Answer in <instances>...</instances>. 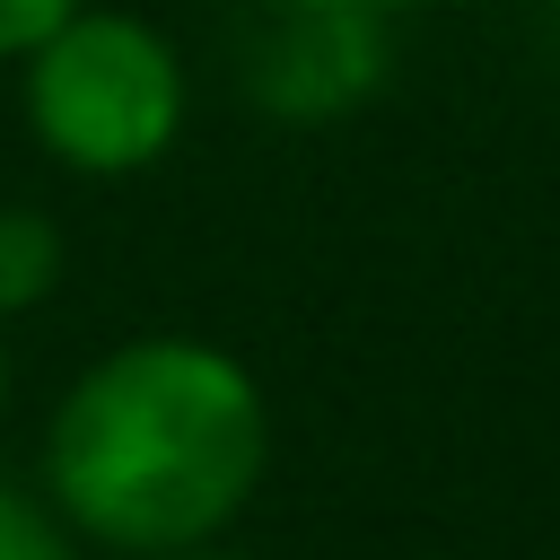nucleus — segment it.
Returning a JSON list of instances; mask_svg holds the SVG:
<instances>
[{
	"instance_id": "obj_1",
	"label": "nucleus",
	"mask_w": 560,
	"mask_h": 560,
	"mask_svg": "<svg viewBox=\"0 0 560 560\" xmlns=\"http://www.w3.org/2000/svg\"><path fill=\"white\" fill-rule=\"evenodd\" d=\"M262 464L271 402L254 368L201 332H131L96 350L44 420V499L114 560L228 542Z\"/></svg>"
},
{
	"instance_id": "obj_2",
	"label": "nucleus",
	"mask_w": 560,
	"mask_h": 560,
	"mask_svg": "<svg viewBox=\"0 0 560 560\" xmlns=\"http://www.w3.org/2000/svg\"><path fill=\"white\" fill-rule=\"evenodd\" d=\"M18 114L35 131V149L61 175L88 184H122L149 175L192 114V79L175 61V44L140 18V9H96L79 0L26 61H18Z\"/></svg>"
},
{
	"instance_id": "obj_3",
	"label": "nucleus",
	"mask_w": 560,
	"mask_h": 560,
	"mask_svg": "<svg viewBox=\"0 0 560 560\" xmlns=\"http://www.w3.org/2000/svg\"><path fill=\"white\" fill-rule=\"evenodd\" d=\"M236 79L271 122H341L385 88V18L350 0H271Z\"/></svg>"
},
{
	"instance_id": "obj_4",
	"label": "nucleus",
	"mask_w": 560,
	"mask_h": 560,
	"mask_svg": "<svg viewBox=\"0 0 560 560\" xmlns=\"http://www.w3.org/2000/svg\"><path fill=\"white\" fill-rule=\"evenodd\" d=\"M61 262H70L61 219L35 210V201H0V324L35 315V306L61 289Z\"/></svg>"
},
{
	"instance_id": "obj_5",
	"label": "nucleus",
	"mask_w": 560,
	"mask_h": 560,
	"mask_svg": "<svg viewBox=\"0 0 560 560\" xmlns=\"http://www.w3.org/2000/svg\"><path fill=\"white\" fill-rule=\"evenodd\" d=\"M0 560H88V542L61 525V508L0 472Z\"/></svg>"
},
{
	"instance_id": "obj_6",
	"label": "nucleus",
	"mask_w": 560,
	"mask_h": 560,
	"mask_svg": "<svg viewBox=\"0 0 560 560\" xmlns=\"http://www.w3.org/2000/svg\"><path fill=\"white\" fill-rule=\"evenodd\" d=\"M70 9H79V0H0V70H18Z\"/></svg>"
},
{
	"instance_id": "obj_7",
	"label": "nucleus",
	"mask_w": 560,
	"mask_h": 560,
	"mask_svg": "<svg viewBox=\"0 0 560 560\" xmlns=\"http://www.w3.org/2000/svg\"><path fill=\"white\" fill-rule=\"evenodd\" d=\"M158 560H254V551H236V542H192V551H158Z\"/></svg>"
},
{
	"instance_id": "obj_8",
	"label": "nucleus",
	"mask_w": 560,
	"mask_h": 560,
	"mask_svg": "<svg viewBox=\"0 0 560 560\" xmlns=\"http://www.w3.org/2000/svg\"><path fill=\"white\" fill-rule=\"evenodd\" d=\"M350 9H368V18H411V9H429V0H350Z\"/></svg>"
},
{
	"instance_id": "obj_9",
	"label": "nucleus",
	"mask_w": 560,
	"mask_h": 560,
	"mask_svg": "<svg viewBox=\"0 0 560 560\" xmlns=\"http://www.w3.org/2000/svg\"><path fill=\"white\" fill-rule=\"evenodd\" d=\"M0 420H9V324H0Z\"/></svg>"
}]
</instances>
